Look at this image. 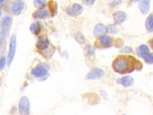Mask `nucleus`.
<instances>
[{
	"instance_id": "9",
	"label": "nucleus",
	"mask_w": 153,
	"mask_h": 115,
	"mask_svg": "<svg viewBox=\"0 0 153 115\" xmlns=\"http://www.w3.org/2000/svg\"><path fill=\"white\" fill-rule=\"evenodd\" d=\"M50 41L45 36H42L37 40L36 43V48L40 51H44L50 47Z\"/></svg>"
},
{
	"instance_id": "16",
	"label": "nucleus",
	"mask_w": 153,
	"mask_h": 115,
	"mask_svg": "<svg viewBox=\"0 0 153 115\" xmlns=\"http://www.w3.org/2000/svg\"><path fill=\"white\" fill-rule=\"evenodd\" d=\"M113 17L117 23L120 24L125 21L126 19V14L122 11H118L113 14Z\"/></svg>"
},
{
	"instance_id": "26",
	"label": "nucleus",
	"mask_w": 153,
	"mask_h": 115,
	"mask_svg": "<svg viewBox=\"0 0 153 115\" xmlns=\"http://www.w3.org/2000/svg\"><path fill=\"white\" fill-rule=\"evenodd\" d=\"M41 31V25L39 22H36V25L35 27V29L34 31V34L35 35H38Z\"/></svg>"
},
{
	"instance_id": "11",
	"label": "nucleus",
	"mask_w": 153,
	"mask_h": 115,
	"mask_svg": "<svg viewBox=\"0 0 153 115\" xmlns=\"http://www.w3.org/2000/svg\"><path fill=\"white\" fill-rule=\"evenodd\" d=\"M24 8V2L20 0H16L12 4L11 10L13 14L16 16L19 15Z\"/></svg>"
},
{
	"instance_id": "8",
	"label": "nucleus",
	"mask_w": 153,
	"mask_h": 115,
	"mask_svg": "<svg viewBox=\"0 0 153 115\" xmlns=\"http://www.w3.org/2000/svg\"><path fill=\"white\" fill-rule=\"evenodd\" d=\"M13 23V18L10 16H5L2 18L1 20L2 25V32L1 35L2 37H5L10 30V28Z\"/></svg>"
},
{
	"instance_id": "13",
	"label": "nucleus",
	"mask_w": 153,
	"mask_h": 115,
	"mask_svg": "<svg viewBox=\"0 0 153 115\" xmlns=\"http://www.w3.org/2000/svg\"><path fill=\"white\" fill-rule=\"evenodd\" d=\"M117 83L124 87H129L134 83V79L129 75H126L117 80Z\"/></svg>"
},
{
	"instance_id": "33",
	"label": "nucleus",
	"mask_w": 153,
	"mask_h": 115,
	"mask_svg": "<svg viewBox=\"0 0 153 115\" xmlns=\"http://www.w3.org/2000/svg\"><path fill=\"white\" fill-rule=\"evenodd\" d=\"M2 16V12H1V7H0V17Z\"/></svg>"
},
{
	"instance_id": "1",
	"label": "nucleus",
	"mask_w": 153,
	"mask_h": 115,
	"mask_svg": "<svg viewBox=\"0 0 153 115\" xmlns=\"http://www.w3.org/2000/svg\"><path fill=\"white\" fill-rule=\"evenodd\" d=\"M112 66L116 72L126 74L131 72L135 69H140L142 68V64L131 56L121 55L115 59Z\"/></svg>"
},
{
	"instance_id": "12",
	"label": "nucleus",
	"mask_w": 153,
	"mask_h": 115,
	"mask_svg": "<svg viewBox=\"0 0 153 115\" xmlns=\"http://www.w3.org/2000/svg\"><path fill=\"white\" fill-rule=\"evenodd\" d=\"M49 15H50V13L48 10L45 8L38 9L32 14V16L34 18L38 19H46L49 16Z\"/></svg>"
},
{
	"instance_id": "24",
	"label": "nucleus",
	"mask_w": 153,
	"mask_h": 115,
	"mask_svg": "<svg viewBox=\"0 0 153 115\" xmlns=\"http://www.w3.org/2000/svg\"><path fill=\"white\" fill-rule=\"evenodd\" d=\"M133 51V48L130 46H124V47L121 48L120 50V52L122 53H132Z\"/></svg>"
},
{
	"instance_id": "2",
	"label": "nucleus",
	"mask_w": 153,
	"mask_h": 115,
	"mask_svg": "<svg viewBox=\"0 0 153 115\" xmlns=\"http://www.w3.org/2000/svg\"><path fill=\"white\" fill-rule=\"evenodd\" d=\"M16 44H17V37L15 34H13L11 36L9 44V50L7 56V65L10 66L14 59L16 50Z\"/></svg>"
},
{
	"instance_id": "20",
	"label": "nucleus",
	"mask_w": 153,
	"mask_h": 115,
	"mask_svg": "<svg viewBox=\"0 0 153 115\" xmlns=\"http://www.w3.org/2000/svg\"><path fill=\"white\" fill-rule=\"evenodd\" d=\"M95 53V48L90 45H87L84 49V53L88 56H93Z\"/></svg>"
},
{
	"instance_id": "32",
	"label": "nucleus",
	"mask_w": 153,
	"mask_h": 115,
	"mask_svg": "<svg viewBox=\"0 0 153 115\" xmlns=\"http://www.w3.org/2000/svg\"><path fill=\"white\" fill-rule=\"evenodd\" d=\"M2 44H3V40L1 37H0V46L2 45Z\"/></svg>"
},
{
	"instance_id": "31",
	"label": "nucleus",
	"mask_w": 153,
	"mask_h": 115,
	"mask_svg": "<svg viewBox=\"0 0 153 115\" xmlns=\"http://www.w3.org/2000/svg\"><path fill=\"white\" fill-rule=\"evenodd\" d=\"M102 96H103L105 98L107 97V93H106V92L105 91L102 90Z\"/></svg>"
},
{
	"instance_id": "34",
	"label": "nucleus",
	"mask_w": 153,
	"mask_h": 115,
	"mask_svg": "<svg viewBox=\"0 0 153 115\" xmlns=\"http://www.w3.org/2000/svg\"><path fill=\"white\" fill-rule=\"evenodd\" d=\"M4 2V1L3 0H0V4L1 3H2V2Z\"/></svg>"
},
{
	"instance_id": "14",
	"label": "nucleus",
	"mask_w": 153,
	"mask_h": 115,
	"mask_svg": "<svg viewBox=\"0 0 153 115\" xmlns=\"http://www.w3.org/2000/svg\"><path fill=\"white\" fill-rule=\"evenodd\" d=\"M149 53V47L145 44H142L140 45L136 50V54L140 58H143Z\"/></svg>"
},
{
	"instance_id": "27",
	"label": "nucleus",
	"mask_w": 153,
	"mask_h": 115,
	"mask_svg": "<svg viewBox=\"0 0 153 115\" xmlns=\"http://www.w3.org/2000/svg\"><path fill=\"white\" fill-rule=\"evenodd\" d=\"M36 22H33V23H32L29 26V29H30V31L34 34V31H35V27H36Z\"/></svg>"
},
{
	"instance_id": "6",
	"label": "nucleus",
	"mask_w": 153,
	"mask_h": 115,
	"mask_svg": "<svg viewBox=\"0 0 153 115\" xmlns=\"http://www.w3.org/2000/svg\"><path fill=\"white\" fill-rule=\"evenodd\" d=\"M66 11L69 15L75 17L80 15L82 13L83 7L79 4L74 3L71 5L68 6L66 8Z\"/></svg>"
},
{
	"instance_id": "25",
	"label": "nucleus",
	"mask_w": 153,
	"mask_h": 115,
	"mask_svg": "<svg viewBox=\"0 0 153 115\" xmlns=\"http://www.w3.org/2000/svg\"><path fill=\"white\" fill-rule=\"evenodd\" d=\"M6 64V58L5 56H2L0 58V70H2Z\"/></svg>"
},
{
	"instance_id": "10",
	"label": "nucleus",
	"mask_w": 153,
	"mask_h": 115,
	"mask_svg": "<svg viewBox=\"0 0 153 115\" xmlns=\"http://www.w3.org/2000/svg\"><path fill=\"white\" fill-rule=\"evenodd\" d=\"M107 32H108L107 27L103 23L97 24L95 26L93 31V34L94 37L96 38L100 37L102 35H105V34Z\"/></svg>"
},
{
	"instance_id": "21",
	"label": "nucleus",
	"mask_w": 153,
	"mask_h": 115,
	"mask_svg": "<svg viewBox=\"0 0 153 115\" xmlns=\"http://www.w3.org/2000/svg\"><path fill=\"white\" fill-rule=\"evenodd\" d=\"M33 5L35 7L42 9L46 5V1L44 0H35L33 1Z\"/></svg>"
},
{
	"instance_id": "29",
	"label": "nucleus",
	"mask_w": 153,
	"mask_h": 115,
	"mask_svg": "<svg viewBox=\"0 0 153 115\" xmlns=\"http://www.w3.org/2000/svg\"><path fill=\"white\" fill-rule=\"evenodd\" d=\"M121 3V1H112L109 5H110V6H111V7H114V6H115V5H118V4H120Z\"/></svg>"
},
{
	"instance_id": "18",
	"label": "nucleus",
	"mask_w": 153,
	"mask_h": 115,
	"mask_svg": "<svg viewBox=\"0 0 153 115\" xmlns=\"http://www.w3.org/2000/svg\"><path fill=\"white\" fill-rule=\"evenodd\" d=\"M145 27L148 31L153 32V13L150 14L145 22Z\"/></svg>"
},
{
	"instance_id": "19",
	"label": "nucleus",
	"mask_w": 153,
	"mask_h": 115,
	"mask_svg": "<svg viewBox=\"0 0 153 115\" xmlns=\"http://www.w3.org/2000/svg\"><path fill=\"white\" fill-rule=\"evenodd\" d=\"M74 38L75 40L81 44H84L85 42V37L81 32L78 31L77 32H76L74 35Z\"/></svg>"
},
{
	"instance_id": "15",
	"label": "nucleus",
	"mask_w": 153,
	"mask_h": 115,
	"mask_svg": "<svg viewBox=\"0 0 153 115\" xmlns=\"http://www.w3.org/2000/svg\"><path fill=\"white\" fill-rule=\"evenodd\" d=\"M150 1H140L139 2V8L143 14H146L149 10Z\"/></svg>"
},
{
	"instance_id": "22",
	"label": "nucleus",
	"mask_w": 153,
	"mask_h": 115,
	"mask_svg": "<svg viewBox=\"0 0 153 115\" xmlns=\"http://www.w3.org/2000/svg\"><path fill=\"white\" fill-rule=\"evenodd\" d=\"M108 32L111 34H117L118 32V29L114 24H111L108 27Z\"/></svg>"
},
{
	"instance_id": "35",
	"label": "nucleus",
	"mask_w": 153,
	"mask_h": 115,
	"mask_svg": "<svg viewBox=\"0 0 153 115\" xmlns=\"http://www.w3.org/2000/svg\"><path fill=\"white\" fill-rule=\"evenodd\" d=\"M122 115H127V114H123Z\"/></svg>"
},
{
	"instance_id": "17",
	"label": "nucleus",
	"mask_w": 153,
	"mask_h": 115,
	"mask_svg": "<svg viewBox=\"0 0 153 115\" xmlns=\"http://www.w3.org/2000/svg\"><path fill=\"white\" fill-rule=\"evenodd\" d=\"M48 5L50 11V14L53 17L57 14V4L56 1L50 0L48 2Z\"/></svg>"
},
{
	"instance_id": "7",
	"label": "nucleus",
	"mask_w": 153,
	"mask_h": 115,
	"mask_svg": "<svg viewBox=\"0 0 153 115\" xmlns=\"http://www.w3.org/2000/svg\"><path fill=\"white\" fill-rule=\"evenodd\" d=\"M105 72L102 69L99 67H94L87 74L85 75V78L87 80L97 79L103 76Z\"/></svg>"
},
{
	"instance_id": "3",
	"label": "nucleus",
	"mask_w": 153,
	"mask_h": 115,
	"mask_svg": "<svg viewBox=\"0 0 153 115\" xmlns=\"http://www.w3.org/2000/svg\"><path fill=\"white\" fill-rule=\"evenodd\" d=\"M19 111L20 115H29L30 113V101L26 96L20 98L19 102Z\"/></svg>"
},
{
	"instance_id": "30",
	"label": "nucleus",
	"mask_w": 153,
	"mask_h": 115,
	"mask_svg": "<svg viewBox=\"0 0 153 115\" xmlns=\"http://www.w3.org/2000/svg\"><path fill=\"white\" fill-rule=\"evenodd\" d=\"M149 44L150 47L152 48V49H153V37L149 41Z\"/></svg>"
},
{
	"instance_id": "36",
	"label": "nucleus",
	"mask_w": 153,
	"mask_h": 115,
	"mask_svg": "<svg viewBox=\"0 0 153 115\" xmlns=\"http://www.w3.org/2000/svg\"><path fill=\"white\" fill-rule=\"evenodd\" d=\"M0 29H1V28H0Z\"/></svg>"
},
{
	"instance_id": "23",
	"label": "nucleus",
	"mask_w": 153,
	"mask_h": 115,
	"mask_svg": "<svg viewBox=\"0 0 153 115\" xmlns=\"http://www.w3.org/2000/svg\"><path fill=\"white\" fill-rule=\"evenodd\" d=\"M143 58L146 63L149 64L153 63V53H149Z\"/></svg>"
},
{
	"instance_id": "28",
	"label": "nucleus",
	"mask_w": 153,
	"mask_h": 115,
	"mask_svg": "<svg viewBox=\"0 0 153 115\" xmlns=\"http://www.w3.org/2000/svg\"><path fill=\"white\" fill-rule=\"evenodd\" d=\"M82 3L86 5H91L94 3V1L85 0V1H82Z\"/></svg>"
},
{
	"instance_id": "5",
	"label": "nucleus",
	"mask_w": 153,
	"mask_h": 115,
	"mask_svg": "<svg viewBox=\"0 0 153 115\" xmlns=\"http://www.w3.org/2000/svg\"><path fill=\"white\" fill-rule=\"evenodd\" d=\"M45 63H40L38 66H35L31 71V74L36 78H43L47 76L48 74V67L46 66Z\"/></svg>"
},
{
	"instance_id": "4",
	"label": "nucleus",
	"mask_w": 153,
	"mask_h": 115,
	"mask_svg": "<svg viewBox=\"0 0 153 115\" xmlns=\"http://www.w3.org/2000/svg\"><path fill=\"white\" fill-rule=\"evenodd\" d=\"M113 38L109 35H103L98 38L95 42V45L97 47L100 48H108L113 45Z\"/></svg>"
}]
</instances>
